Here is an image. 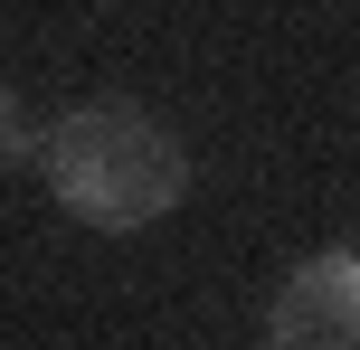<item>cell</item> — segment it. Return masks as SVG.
Segmentation results:
<instances>
[{
	"mask_svg": "<svg viewBox=\"0 0 360 350\" xmlns=\"http://www.w3.org/2000/svg\"><path fill=\"white\" fill-rule=\"evenodd\" d=\"M256 350H360V237L304 256L275 284Z\"/></svg>",
	"mask_w": 360,
	"mask_h": 350,
	"instance_id": "cell-2",
	"label": "cell"
},
{
	"mask_svg": "<svg viewBox=\"0 0 360 350\" xmlns=\"http://www.w3.org/2000/svg\"><path fill=\"white\" fill-rule=\"evenodd\" d=\"M38 180L67 218L105 227V237H133V227L171 218L190 199V152H180L171 123H152L124 95H95V105L57 114L48 152H38Z\"/></svg>",
	"mask_w": 360,
	"mask_h": 350,
	"instance_id": "cell-1",
	"label": "cell"
}]
</instances>
